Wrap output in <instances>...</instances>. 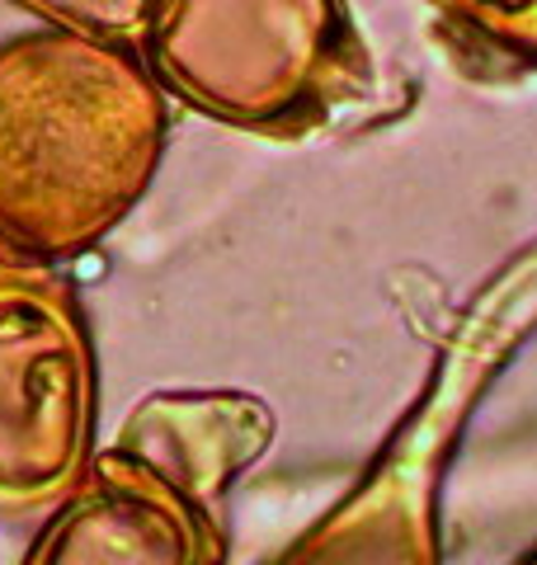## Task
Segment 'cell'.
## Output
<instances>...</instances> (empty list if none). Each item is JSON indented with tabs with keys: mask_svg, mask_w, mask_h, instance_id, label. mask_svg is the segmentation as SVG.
I'll use <instances>...</instances> for the list:
<instances>
[{
	"mask_svg": "<svg viewBox=\"0 0 537 565\" xmlns=\"http://www.w3.org/2000/svg\"><path fill=\"white\" fill-rule=\"evenodd\" d=\"M227 519L208 514L128 448H99L20 565H222Z\"/></svg>",
	"mask_w": 537,
	"mask_h": 565,
	"instance_id": "4",
	"label": "cell"
},
{
	"mask_svg": "<svg viewBox=\"0 0 537 565\" xmlns=\"http://www.w3.org/2000/svg\"><path fill=\"white\" fill-rule=\"evenodd\" d=\"M99 429L95 334L76 288L0 264V514H39L81 481Z\"/></svg>",
	"mask_w": 537,
	"mask_h": 565,
	"instance_id": "3",
	"label": "cell"
},
{
	"mask_svg": "<svg viewBox=\"0 0 537 565\" xmlns=\"http://www.w3.org/2000/svg\"><path fill=\"white\" fill-rule=\"evenodd\" d=\"M114 444L222 519L227 490L274 444V415L245 392H151L118 424Z\"/></svg>",
	"mask_w": 537,
	"mask_h": 565,
	"instance_id": "6",
	"label": "cell"
},
{
	"mask_svg": "<svg viewBox=\"0 0 537 565\" xmlns=\"http://www.w3.org/2000/svg\"><path fill=\"white\" fill-rule=\"evenodd\" d=\"M10 6L39 14L43 24L109 43H137V33L151 14V0H10Z\"/></svg>",
	"mask_w": 537,
	"mask_h": 565,
	"instance_id": "8",
	"label": "cell"
},
{
	"mask_svg": "<svg viewBox=\"0 0 537 565\" xmlns=\"http://www.w3.org/2000/svg\"><path fill=\"white\" fill-rule=\"evenodd\" d=\"M472 377L443 367L349 500H339L278 565H439V452L462 424Z\"/></svg>",
	"mask_w": 537,
	"mask_h": 565,
	"instance_id": "5",
	"label": "cell"
},
{
	"mask_svg": "<svg viewBox=\"0 0 537 565\" xmlns=\"http://www.w3.org/2000/svg\"><path fill=\"white\" fill-rule=\"evenodd\" d=\"M514 565H537V546H533V552H524V556H518Z\"/></svg>",
	"mask_w": 537,
	"mask_h": 565,
	"instance_id": "9",
	"label": "cell"
},
{
	"mask_svg": "<svg viewBox=\"0 0 537 565\" xmlns=\"http://www.w3.org/2000/svg\"><path fill=\"white\" fill-rule=\"evenodd\" d=\"M170 132L133 43L39 24L0 43V259H76L128 222Z\"/></svg>",
	"mask_w": 537,
	"mask_h": 565,
	"instance_id": "1",
	"label": "cell"
},
{
	"mask_svg": "<svg viewBox=\"0 0 537 565\" xmlns=\"http://www.w3.org/2000/svg\"><path fill=\"white\" fill-rule=\"evenodd\" d=\"M476 76L537 71V0H429Z\"/></svg>",
	"mask_w": 537,
	"mask_h": 565,
	"instance_id": "7",
	"label": "cell"
},
{
	"mask_svg": "<svg viewBox=\"0 0 537 565\" xmlns=\"http://www.w3.org/2000/svg\"><path fill=\"white\" fill-rule=\"evenodd\" d=\"M133 47L170 99L245 132H307L364 81L345 0H151Z\"/></svg>",
	"mask_w": 537,
	"mask_h": 565,
	"instance_id": "2",
	"label": "cell"
}]
</instances>
